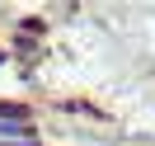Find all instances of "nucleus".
<instances>
[{
  "label": "nucleus",
  "instance_id": "f257e3e1",
  "mask_svg": "<svg viewBox=\"0 0 155 146\" xmlns=\"http://www.w3.org/2000/svg\"><path fill=\"white\" fill-rule=\"evenodd\" d=\"M0 118H24V108L19 104H0Z\"/></svg>",
  "mask_w": 155,
  "mask_h": 146
}]
</instances>
